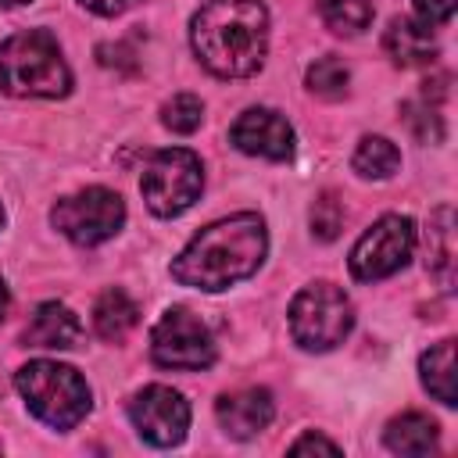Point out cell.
<instances>
[{
  "mask_svg": "<svg viewBox=\"0 0 458 458\" xmlns=\"http://www.w3.org/2000/svg\"><path fill=\"white\" fill-rule=\"evenodd\" d=\"M229 140L236 150L254 154V157H268V161H286L293 154V129L279 111L268 107H250L243 111L233 129Z\"/></svg>",
  "mask_w": 458,
  "mask_h": 458,
  "instance_id": "11",
  "label": "cell"
},
{
  "mask_svg": "<svg viewBox=\"0 0 458 458\" xmlns=\"http://www.w3.org/2000/svg\"><path fill=\"white\" fill-rule=\"evenodd\" d=\"M50 222L79 247H97L111 240L125 222V204L104 186H86L72 197H61L50 211Z\"/></svg>",
  "mask_w": 458,
  "mask_h": 458,
  "instance_id": "7",
  "label": "cell"
},
{
  "mask_svg": "<svg viewBox=\"0 0 458 458\" xmlns=\"http://www.w3.org/2000/svg\"><path fill=\"white\" fill-rule=\"evenodd\" d=\"M426 261H429V276L440 279L444 290L454 286V211L447 204H440L429 215V229H426Z\"/></svg>",
  "mask_w": 458,
  "mask_h": 458,
  "instance_id": "15",
  "label": "cell"
},
{
  "mask_svg": "<svg viewBox=\"0 0 458 458\" xmlns=\"http://www.w3.org/2000/svg\"><path fill=\"white\" fill-rule=\"evenodd\" d=\"M415 250V222L404 215H383L351 250V276L361 283L386 279L408 265Z\"/></svg>",
  "mask_w": 458,
  "mask_h": 458,
  "instance_id": "8",
  "label": "cell"
},
{
  "mask_svg": "<svg viewBox=\"0 0 458 458\" xmlns=\"http://www.w3.org/2000/svg\"><path fill=\"white\" fill-rule=\"evenodd\" d=\"M215 415H218V426L229 437L250 440L272 422L276 404H272V394L265 386H247V390H236V394H222L218 404H215Z\"/></svg>",
  "mask_w": 458,
  "mask_h": 458,
  "instance_id": "12",
  "label": "cell"
},
{
  "mask_svg": "<svg viewBox=\"0 0 458 458\" xmlns=\"http://www.w3.org/2000/svg\"><path fill=\"white\" fill-rule=\"evenodd\" d=\"M0 89L11 97H64L72 72L47 29L14 32L0 43Z\"/></svg>",
  "mask_w": 458,
  "mask_h": 458,
  "instance_id": "3",
  "label": "cell"
},
{
  "mask_svg": "<svg viewBox=\"0 0 458 458\" xmlns=\"http://www.w3.org/2000/svg\"><path fill=\"white\" fill-rule=\"evenodd\" d=\"M79 336H82V322L64 304L47 301L29 318V326L21 333V344L25 347H54V351H64V347H75Z\"/></svg>",
  "mask_w": 458,
  "mask_h": 458,
  "instance_id": "13",
  "label": "cell"
},
{
  "mask_svg": "<svg viewBox=\"0 0 458 458\" xmlns=\"http://www.w3.org/2000/svg\"><path fill=\"white\" fill-rule=\"evenodd\" d=\"M97 57H100L104 68H118V72H132V68H136L132 50H129L125 43H104V47L97 50Z\"/></svg>",
  "mask_w": 458,
  "mask_h": 458,
  "instance_id": "26",
  "label": "cell"
},
{
  "mask_svg": "<svg viewBox=\"0 0 458 458\" xmlns=\"http://www.w3.org/2000/svg\"><path fill=\"white\" fill-rule=\"evenodd\" d=\"M129 419L136 426V433L154 444V447H175L186 429H190V404L179 390L172 386H143L132 401H129Z\"/></svg>",
  "mask_w": 458,
  "mask_h": 458,
  "instance_id": "10",
  "label": "cell"
},
{
  "mask_svg": "<svg viewBox=\"0 0 458 458\" xmlns=\"http://www.w3.org/2000/svg\"><path fill=\"white\" fill-rule=\"evenodd\" d=\"M304 82H308V89H311L315 97H322V100H340V97L347 93L351 72H347V64H344L340 57L326 54V57H318V61L308 68Z\"/></svg>",
  "mask_w": 458,
  "mask_h": 458,
  "instance_id": "21",
  "label": "cell"
},
{
  "mask_svg": "<svg viewBox=\"0 0 458 458\" xmlns=\"http://www.w3.org/2000/svg\"><path fill=\"white\" fill-rule=\"evenodd\" d=\"M318 14L336 36H358L372 21V0H318Z\"/></svg>",
  "mask_w": 458,
  "mask_h": 458,
  "instance_id": "20",
  "label": "cell"
},
{
  "mask_svg": "<svg viewBox=\"0 0 458 458\" xmlns=\"http://www.w3.org/2000/svg\"><path fill=\"white\" fill-rule=\"evenodd\" d=\"M0 4H11L14 7V4H29V0H0Z\"/></svg>",
  "mask_w": 458,
  "mask_h": 458,
  "instance_id": "30",
  "label": "cell"
},
{
  "mask_svg": "<svg viewBox=\"0 0 458 458\" xmlns=\"http://www.w3.org/2000/svg\"><path fill=\"white\" fill-rule=\"evenodd\" d=\"M440 426L422 411H404L386 426V447L394 454H429L437 451Z\"/></svg>",
  "mask_w": 458,
  "mask_h": 458,
  "instance_id": "16",
  "label": "cell"
},
{
  "mask_svg": "<svg viewBox=\"0 0 458 458\" xmlns=\"http://www.w3.org/2000/svg\"><path fill=\"white\" fill-rule=\"evenodd\" d=\"M4 315H7V286L0 283V322H4Z\"/></svg>",
  "mask_w": 458,
  "mask_h": 458,
  "instance_id": "29",
  "label": "cell"
},
{
  "mask_svg": "<svg viewBox=\"0 0 458 458\" xmlns=\"http://www.w3.org/2000/svg\"><path fill=\"white\" fill-rule=\"evenodd\" d=\"M383 50L401 68H422V64H433L437 39H433L429 25L411 21V18H394L383 32Z\"/></svg>",
  "mask_w": 458,
  "mask_h": 458,
  "instance_id": "14",
  "label": "cell"
},
{
  "mask_svg": "<svg viewBox=\"0 0 458 458\" xmlns=\"http://www.w3.org/2000/svg\"><path fill=\"white\" fill-rule=\"evenodd\" d=\"M200 122H204V104H200V97H193V93H175V97L165 100V107H161V125L172 129V132H179V136L197 132Z\"/></svg>",
  "mask_w": 458,
  "mask_h": 458,
  "instance_id": "22",
  "label": "cell"
},
{
  "mask_svg": "<svg viewBox=\"0 0 458 458\" xmlns=\"http://www.w3.org/2000/svg\"><path fill=\"white\" fill-rule=\"evenodd\" d=\"M354 326V308L333 283L304 286L290 304V333L304 351H329L344 344Z\"/></svg>",
  "mask_w": 458,
  "mask_h": 458,
  "instance_id": "6",
  "label": "cell"
},
{
  "mask_svg": "<svg viewBox=\"0 0 458 458\" xmlns=\"http://www.w3.org/2000/svg\"><path fill=\"white\" fill-rule=\"evenodd\" d=\"M344 229V204L336 200V193H318L315 204H311V233L315 240L329 243L336 240Z\"/></svg>",
  "mask_w": 458,
  "mask_h": 458,
  "instance_id": "24",
  "label": "cell"
},
{
  "mask_svg": "<svg viewBox=\"0 0 458 458\" xmlns=\"http://www.w3.org/2000/svg\"><path fill=\"white\" fill-rule=\"evenodd\" d=\"M0 225H4V211H0Z\"/></svg>",
  "mask_w": 458,
  "mask_h": 458,
  "instance_id": "31",
  "label": "cell"
},
{
  "mask_svg": "<svg viewBox=\"0 0 458 458\" xmlns=\"http://www.w3.org/2000/svg\"><path fill=\"white\" fill-rule=\"evenodd\" d=\"M265 250H268V236L261 215L240 211L200 229L190 240V247L172 261V279L215 293L254 276L265 261Z\"/></svg>",
  "mask_w": 458,
  "mask_h": 458,
  "instance_id": "1",
  "label": "cell"
},
{
  "mask_svg": "<svg viewBox=\"0 0 458 458\" xmlns=\"http://www.w3.org/2000/svg\"><path fill=\"white\" fill-rule=\"evenodd\" d=\"M150 354L161 369H208L215 361V344L208 326L186 311V308H172L161 315V322L150 333Z\"/></svg>",
  "mask_w": 458,
  "mask_h": 458,
  "instance_id": "9",
  "label": "cell"
},
{
  "mask_svg": "<svg viewBox=\"0 0 458 458\" xmlns=\"http://www.w3.org/2000/svg\"><path fill=\"white\" fill-rule=\"evenodd\" d=\"M200 190H204V168H200V157L186 147L150 154L140 175V193L157 218L182 215L200 197Z\"/></svg>",
  "mask_w": 458,
  "mask_h": 458,
  "instance_id": "5",
  "label": "cell"
},
{
  "mask_svg": "<svg viewBox=\"0 0 458 458\" xmlns=\"http://www.w3.org/2000/svg\"><path fill=\"white\" fill-rule=\"evenodd\" d=\"M354 172L365 179H390L401 168V154L386 136H365L354 150Z\"/></svg>",
  "mask_w": 458,
  "mask_h": 458,
  "instance_id": "19",
  "label": "cell"
},
{
  "mask_svg": "<svg viewBox=\"0 0 458 458\" xmlns=\"http://www.w3.org/2000/svg\"><path fill=\"white\" fill-rule=\"evenodd\" d=\"M404 125H408V129L415 132V140H422V143H440V140H444V114H440L437 100H429V97L404 104Z\"/></svg>",
  "mask_w": 458,
  "mask_h": 458,
  "instance_id": "23",
  "label": "cell"
},
{
  "mask_svg": "<svg viewBox=\"0 0 458 458\" xmlns=\"http://www.w3.org/2000/svg\"><path fill=\"white\" fill-rule=\"evenodd\" d=\"M14 383H18L29 411L54 429H72L89 411V386L72 365L39 358V361L21 365Z\"/></svg>",
  "mask_w": 458,
  "mask_h": 458,
  "instance_id": "4",
  "label": "cell"
},
{
  "mask_svg": "<svg viewBox=\"0 0 458 458\" xmlns=\"http://www.w3.org/2000/svg\"><path fill=\"white\" fill-rule=\"evenodd\" d=\"M422 369V386L447 408L458 404V394H454V340H440L437 347H429L419 361Z\"/></svg>",
  "mask_w": 458,
  "mask_h": 458,
  "instance_id": "17",
  "label": "cell"
},
{
  "mask_svg": "<svg viewBox=\"0 0 458 458\" xmlns=\"http://www.w3.org/2000/svg\"><path fill=\"white\" fill-rule=\"evenodd\" d=\"M140 318V308L132 304V297L125 290H104L100 301L93 304V326L104 340H122Z\"/></svg>",
  "mask_w": 458,
  "mask_h": 458,
  "instance_id": "18",
  "label": "cell"
},
{
  "mask_svg": "<svg viewBox=\"0 0 458 458\" xmlns=\"http://www.w3.org/2000/svg\"><path fill=\"white\" fill-rule=\"evenodd\" d=\"M415 14L422 25H444L454 14V0H415Z\"/></svg>",
  "mask_w": 458,
  "mask_h": 458,
  "instance_id": "25",
  "label": "cell"
},
{
  "mask_svg": "<svg viewBox=\"0 0 458 458\" xmlns=\"http://www.w3.org/2000/svg\"><path fill=\"white\" fill-rule=\"evenodd\" d=\"M193 50L218 79L254 75L265 61L268 11L261 0H208L190 25Z\"/></svg>",
  "mask_w": 458,
  "mask_h": 458,
  "instance_id": "2",
  "label": "cell"
},
{
  "mask_svg": "<svg viewBox=\"0 0 458 458\" xmlns=\"http://www.w3.org/2000/svg\"><path fill=\"white\" fill-rule=\"evenodd\" d=\"M86 11H93V14H104V18H111V14H122L132 0H79Z\"/></svg>",
  "mask_w": 458,
  "mask_h": 458,
  "instance_id": "28",
  "label": "cell"
},
{
  "mask_svg": "<svg viewBox=\"0 0 458 458\" xmlns=\"http://www.w3.org/2000/svg\"><path fill=\"white\" fill-rule=\"evenodd\" d=\"M290 451H293V454H304V451H322V454H336L340 447H336L333 440L318 437V433H304L301 440H293V444H290Z\"/></svg>",
  "mask_w": 458,
  "mask_h": 458,
  "instance_id": "27",
  "label": "cell"
}]
</instances>
